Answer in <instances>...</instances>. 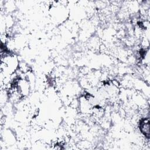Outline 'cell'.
Wrapping results in <instances>:
<instances>
[{
	"label": "cell",
	"instance_id": "1",
	"mask_svg": "<svg viewBox=\"0 0 150 150\" xmlns=\"http://www.w3.org/2000/svg\"><path fill=\"white\" fill-rule=\"evenodd\" d=\"M16 88L23 98L27 97L31 90L30 84L26 79L19 78L16 82Z\"/></svg>",
	"mask_w": 150,
	"mask_h": 150
},
{
	"label": "cell",
	"instance_id": "3",
	"mask_svg": "<svg viewBox=\"0 0 150 150\" xmlns=\"http://www.w3.org/2000/svg\"><path fill=\"white\" fill-rule=\"evenodd\" d=\"M139 129L141 133L146 139L149 138V120L148 117L141 119L139 122Z\"/></svg>",
	"mask_w": 150,
	"mask_h": 150
},
{
	"label": "cell",
	"instance_id": "2",
	"mask_svg": "<svg viewBox=\"0 0 150 150\" xmlns=\"http://www.w3.org/2000/svg\"><path fill=\"white\" fill-rule=\"evenodd\" d=\"M1 141H3L5 145H13L16 142V135L14 131L10 129H4L1 131Z\"/></svg>",
	"mask_w": 150,
	"mask_h": 150
}]
</instances>
